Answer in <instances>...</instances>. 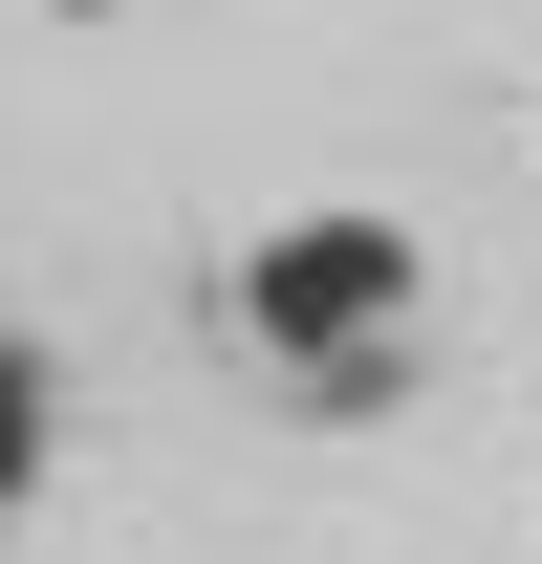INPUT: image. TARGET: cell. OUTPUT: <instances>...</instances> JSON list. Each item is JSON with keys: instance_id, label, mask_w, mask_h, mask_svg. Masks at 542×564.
<instances>
[{"instance_id": "cell-1", "label": "cell", "mask_w": 542, "mask_h": 564, "mask_svg": "<svg viewBox=\"0 0 542 564\" xmlns=\"http://www.w3.org/2000/svg\"><path fill=\"white\" fill-rule=\"evenodd\" d=\"M239 326L304 369V413H369L391 348H412V217H282L239 261Z\"/></svg>"}, {"instance_id": "cell-2", "label": "cell", "mask_w": 542, "mask_h": 564, "mask_svg": "<svg viewBox=\"0 0 542 564\" xmlns=\"http://www.w3.org/2000/svg\"><path fill=\"white\" fill-rule=\"evenodd\" d=\"M44 456V348H0V478Z\"/></svg>"}]
</instances>
